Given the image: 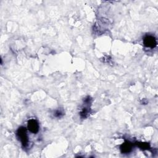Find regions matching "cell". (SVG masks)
<instances>
[{
	"instance_id": "obj_1",
	"label": "cell",
	"mask_w": 158,
	"mask_h": 158,
	"mask_svg": "<svg viewBox=\"0 0 158 158\" xmlns=\"http://www.w3.org/2000/svg\"><path fill=\"white\" fill-rule=\"evenodd\" d=\"M17 135L19 140L21 141L22 144L24 147H25L28 144V136H27L25 129L23 127L19 128V129L17 132Z\"/></svg>"
},
{
	"instance_id": "obj_2",
	"label": "cell",
	"mask_w": 158,
	"mask_h": 158,
	"mask_svg": "<svg viewBox=\"0 0 158 158\" xmlns=\"http://www.w3.org/2000/svg\"><path fill=\"white\" fill-rule=\"evenodd\" d=\"M144 45L147 48H153L157 45V41L154 36L148 35H146L143 40Z\"/></svg>"
},
{
	"instance_id": "obj_3",
	"label": "cell",
	"mask_w": 158,
	"mask_h": 158,
	"mask_svg": "<svg viewBox=\"0 0 158 158\" xmlns=\"http://www.w3.org/2000/svg\"><path fill=\"white\" fill-rule=\"evenodd\" d=\"M28 129L33 133H36L39 131L38 122L35 119H30L28 122Z\"/></svg>"
},
{
	"instance_id": "obj_4",
	"label": "cell",
	"mask_w": 158,
	"mask_h": 158,
	"mask_svg": "<svg viewBox=\"0 0 158 158\" xmlns=\"http://www.w3.org/2000/svg\"><path fill=\"white\" fill-rule=\"evenodd\" d=\"M132 149V144L131 143L127 141L123 143L120 146L121 152L123 153H128Z\"/></svg>"
},
{
	"instance_id": "obj_5",
	"label": "cell",
	"mask_w": 158,
	"mask_h": 158,
	"mask_svg": "<svg viewBox=\"0 0 158 158\" xmlns=\"http://www.w3.org/2000/svg\"><path fill=\"white\" fill-rule=\"evenodd\" d=\"M62 115V113L60 110H57L55 113V116L57 117H60Z\"/></svg>"
}]
</instances>
